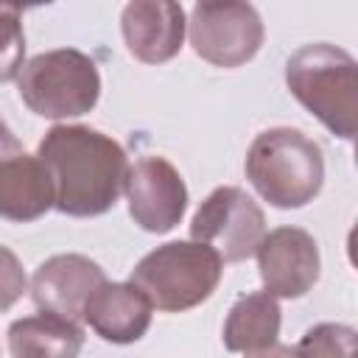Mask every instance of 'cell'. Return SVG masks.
<instances>
[{
    "instance_id": "3",
    "label": "cell",
    "mask_w": 358,
    "mask_h": 358,
    "mask_svg": "<svg viewBox=\"0 0 358 358\" xmlns=\"http://www.w3.org/2000/svg\"><path fill=\"white\" fill-rule=\"evenodd\" d=\"M291 95L336 137L352 143L358 117L355 59L330 42L302 45L285 62Z\"/></svg>"
},
{
    "instance_id": "8",
    "label": "cell",
    "mask_w": 358,
    "mask_h": 358,
    "mask_svg": "<svg viewBox=\"0 0 358 358\" xmlns=\"http://www.w3.org/2000/svg\"><path fill=\"white\" fill-rule=\"evenodd\" d=\"M123 190L134 224L154 235L171 232L187 210L185 179L165 157H140L129 165Z\"/></svg>"
},
{
    "instance_id": "14",
    "label": "cell",
    "mask_w": 358,
    "mask_h": 358,
    "mask_svg": "<svg viewBox=\"0 0 358 358\" xmlns=\"http://www.w3.org/2000/svg\"><path fill=\"white\" fill-rule=\"evenodd\" d=\"M280 324H282V313L277 299L266 291H252L243 294L229 308L221 338L229 352L249 355L274 347L280 338Z\"/></svg>"
},
{
    "instance_id": "18",
    "label": "cell",
    "mask_w": 358,
    "mask_h": 358,
    "mask_svg": "<svg viewBox=\"0 0 358 358\" xmlns=\"http://www.w3.org/2000/svg\"><path fill=\"white\" fill-rule=\"evenodd\" d=\"M25 291H28V277L20 257L0 243V313L8 310L17 299H22Z\"/></svg>"
},
{
    "instance_id": "1",
    "label": "cell",
    "mask_w": 358,
    "mask_h": 358,
    "mask_svg": "<svg viewBox=\"0 0 358 358\" xmlns=\"http://www.w3.org/2000/svg\"><path fill=\"white\" fill-rule=\"evenodd\" d=\"M53 182V207L70 218H95L115 207L129 173L126 151L90 126L59 123L36 148Z\"/></svg>"
},
{
    "instance_id": "9",
    "label": "cell",
    "mask_w": 358,
    "mask_h": 358,
    "mask_svg": "<svg viewBox=\"0 0 358 358\" xmlns=\"http://www.w3.org/2000/svg\"><path fill=\"white\" fill-rule=\"evenodd\" d=\"M255 255L263 288L274 299H299L319 280V243L302 227H277L266 232Z\"/></svg>"
},
{
    "instance_id": "17",
    "label": "cell",
    "mask_w": 358,
    "mask_h": 358,
    "mask_svg": "<svg viewBox=\"0 0 358 358\" xmlns=\"http://www.w3.org/2000/svg\"><path fill=\"white\" fill-rule=\"evenodd\" d=\"M25 59L22 14L14 6H0V84L20 76Z\"/></svg>"
},
{
    "instance_id": "12",
    "label": "cell",
    "mask_w": 358,
    "mask_h": 358,
    "mask_svg": "<svg viewBox=\"0 0 358 358\" xmlns=\"http://www.w3.org/2000/svg\"><path fill=\"white\" fill-rule=\"evenodd\" d=\"M185 28V8L171 0H134L120 14L123 42L143 64L171 62L182 50Z\"/></svg>"
},
{
    "instance_id": "20",
    "label": "cell",
    "mask_w": 358,
    "mask_h": 358,
    "mask_svg": "<svg viewBox=\"0 0 358 358\" xmlns=\"http://www.w3.org/2000/svg\"><path fill=\"white\" fill-rule=\"evenodd\" d=\"M6 134H8V129H6V123H3V120H0V140H3V137H6Z\"/></svg>"
},
{
    "instance_id": "2",
    "label": "cell",
    "mask_w": 358,
    "mask_h": 358,
    "mask_svg": "<svg viewBox=\"0 0 358 358\" xmlns=\"http://www.w3.org/2000/svg\"><path fill=\"white\" fill-rule=\"evenodd\" d=\"M243 171L271 207L296 210L319 196L324 185V154L305 131L277 126L252 140Z\"/></svg>"
},
{
    "instance_id": "15",
    "label": "cell",
    "mask_w": 358,
    "mask_h": 358,
    "mask_svg": "<svg viewBox=\"0 0 358 358\" xmlns=\"http://www.w3.org/2000/svg\"><path fill=\"white\" fill-rule=\"evenodd\" d=\"M84 347V330L53 313L22 316L8 327L11 358H78Z\"/></svg>"
},
{
    "instance_id": "11",
    "label": "cell",
    "mask_w": 358,
    "mask_h": 358,
    "mask_svg": "<svg viewBox=\"0 0 358 358\" xmlns=\"http://www.w3.org/2000/svg\"><path fill=\"white\" fill-rule=\"evenodd\" d=\"M53 207V182L36 154H28L8 131L0 140V218L28 224Z\"/></svg>"
},
{
    "instance_id": "16",
    "label": "cell",
    "mask_w": 358,
    "mask_h": 358,
    "mask_svg": "<svg viewBox=\"0 0 358 358\" xmlns=\"http://www.w3.org/2000/svg\"><path fill=\"white\" fill-rule=\"evenodd\" d=\"M294 358H355V330L338 322H319L291 350Z\"/></svg>"
},
{
    "instance_id": "10",
    "label": "cell",
    "mask_w": 358,
    "mask_h": 358,
    "mask_svg": "<svg viewBox=\"0 0 358 358\" xmlns=\"http://www.w3.org/2000/svg\"><path fill=\"white\" fill-rule=\"evenodd\" d=\"M106 282L103 268L87 255L64 252L36 266L31 277V299L42 313L62 316L67 322H84L90 296Z\"/></svg>"
},
{
    "instance_id": "19",
    "label": "cell",
    "mask_w": 358,
    "mask_h": 358,
    "mask_svg": "<svg viewBox=\"0 0 358 358\" xmlns=\"http://www.w3.org/2000/svg\"><path fill=\"white\" fill-rule=\"evenodd\" d=\"M246 358H294V355H291V347H280V344H274V347H268V350L249 352Z\"/></svg>"
},
{
    "instance_id": "4",
    "label": "cell",
    "mask_w": 358,
    "mask_h": 358,
    "mask_svg": "<svg viewBox=\"0 0 358 358\" xmlns=\"http://www.w3.org/2000/svg\"><path fill=\"white\" fill-rule=\"evenodd\" d=\"M224 274V260L204 243L171 241L148 255L131 268V285H137L151 308L165 313L190 310L213 296Z\"/></svg>"
},
{
    "instance_id": "13",
    "label": "cell",
    "mask_w": 358,
    "mask_h": 358,
    "mask_svg": "<svg viewBox=\"0 0 358 358\" xmlns=\"http://www.w3.org/2000/svg\"><path fill=\"white\" fill-rule=\"evenodd\" d=\"M151 302L131 282H103L84 308V322L112 344H131L151 327Z\"/></svg>"
},
{
    "instance_id": "7",
    "label": "cell",
    "mask_w": 358,
    "mask_h": 358,
    "mask_svg": "<svg viewBox=\"0 0 358 358\" xmlns=\"http://www.w3.org/2000/svg\"><path fill=\"white\" fill-rule=\"evenodd\" d=\"M187 34L199 59L215 67H241L257 56L266 28L252 3H196Z\"/></svg>"
},
{
    "instance_id": "5",
    "label": "cell",
    "mask_w": 358,
    "mask_h": 358,
    "mask_svg": "<svg viewBox=\"0 0 358 358\" xmlns=\"http://www.w3.org/2000/svg\"><path fill=\"white\" fill-rule=\"evenodd\" d=\"M17 92L39 117H78L95 109L101 98V73L87 53L76 48H56L36 53L22 64Z\"/></svg>"
},
{
    "instance_id": "6",
    "label": "cell",
    "mask_w": 358,
    "mask_h": 358,
    "mask_svg": "<svg viewBox=\"0 0 358 358\" xmlns=\"http://www.w3.org/2000/svg\"><path fill=\"white\" fill-rule=\"evenodd\" d=\"M266 235L260 204L238 185L215 187L190 218V238L210 246L224 263L249 260Z\"/></svg>"
}]
</instances>
